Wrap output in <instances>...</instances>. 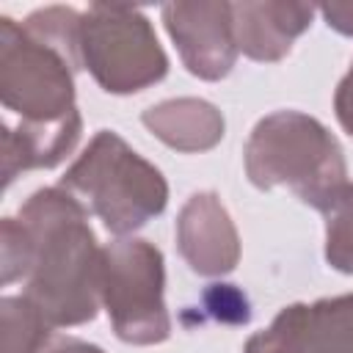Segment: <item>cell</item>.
Masks as SVG:
<instances>
[{
	"label": "cell",
	"instance_id": "11",
	"mask_svg": "<svg viewBox=\"0 0 353 353\" xmlns=\"http://www.w3.org/2000/svg\"><path fill=\"white\" fill-rule=\"evenodd\" d=\"M83 132V116L80 110L69 113L61 121L50 124H6L3 127V185L8 188L22 171L33 168H55L72 149L77 146Z\"/></svg>",
	"mask_w": 353,
	"mask_h": 353
},
{
	"label": "cell",
	"instance_id": "14",
	"mask_svg": "<svg viewBox=\"0 0 353 353\" xmlns=\"http://www.w3.org/2000/svg\"><path fill=\"white\" fill-rule=\"evenodd\" d=\"M317 210L325 218V262L353 276V182L339 185Z\"/></svg>",
	"mask_w": 353,
	"mask_h": 353
},
{
	"label": "cell",
	"instance_id": "15",
	"mask_svg": "<svg viewBox=\"0 0 353 353\" xmlns=\"http://www.w3.org/2000/svg\"><path fill=\"white\" fill-rule=\"evenodd\" d=\"M3 284H11L17 279H28L30 259H33V243L30 232L19 218H3Z\"/></svg>",
	"mask_w": 353,
	"mask_h": 353
},
{
	"label": "cell",
	"instance_id": "13",
	"mask_svg": "<svg viewBox=\"0 0 353 353\" xmlns=\"http://www.w3.org/2000/svg\"><path fill=\"white\" fill-rule=\"evenodd\" d=\"M50 320L28 295L0 301V353H41L50 342Z\"/></svg>",
	"mask_w": 353,
	"mask_h": 353
},
{
	"label": "cell",
	"instance_id": "18",
	"mask_svg": "<svg viewBox=\"0 0 353 353\" xmlns=\"http://www.w3.org/2000/svg\"><path fill=\"white\" fill-rule=\"evenodd\" d=\"M325 19V25L342 36H353V0L347 3H323L317 8Z\"/></svg>",
	"mask_w": 353,
	"mask_h": 353
},
{
	"label": "cell",
	"instance_id": "7",
	"mask_svg": "<svg viewBox=\"0 0 353 353\" xmlns=\"http://www.w3.org/2000/svg\"><path fill=\"white\" fill-rule=\"evenodd\" d=\"M160 14L185 69L193 77L215 83L232 72L240 55L234 39L232 3L179 0V3H165Z\"/></svg>",
	"mask_w": 353,
	"mask_h": 353
},
{
	"label": "cell",
	"instance_id": "20",
	"mask_svg": "<svg viewBox=\"0 0 353 353\" xmlns=\"http://www.w3.org/2000/svg\"><path fill=\"white\" fill-rule=\"evenodd\" d=\"M243 353H254V350H243Z\"/></svg>",
	"mask_w": 353,
	"mask_h": 353
},
{
	"label": "cell",
	"instance_id": "6",
	"mask_svg": "<svg viewBox=\"0 0 353 353\" xmlns=\"http://www.w3.org/2000/svg\"><path fill=\"white\" fill-rule=\"evenodd\" d=\"M99 301L113 334L127 345H160L171 336L163 251L143 237H116L102 248Z\"/></svg>",
	"mask_w": 353,
	"mask_h": 353
},
{
	"label": "cell",
	"instance_id": "12",
	"mask_svg": "<svg viewBox=\"0 0 353 353\" xmlns=\"http://www.w3.org/2000/svg\"><path fill=\"white\" fill-rule=\"evenodd\" d=\"M141 121L157 141L185 154L215 149L226 130L223 113L212 102L199 97L163 99L146 108Z\"/></svg>",
	"mask_w": 353,
	"mask_h": 353
},
{
	"label": "cell",
	"instance_id": "9",
	"mask_svg": "<svg viewBox=\"0 0 353 353\" xmlns=\"http://www.w3.org/2000/svg\"><path fill=\"white\" fill-rule=\"evenodd\" d=\"M176 251L199 276H226L240 262L237 226L212 190L193 193L176 215Z\"/></svg>",
	"mask_w": 353,
	"mask_h": 353
},
{
	"label": "cell",
	"instance_id": "17",
	"mask_svg": "<svg viewBox=\"0 0 353 353\" xmlns=\"http://www.w3.org/2000/svg\"><path fill=\"white\" fill-rule=\"evenodd\" d=\"M334 113H336V121L342 124V130L353 138V61H350V69L345 72V77L336 85Z\"/></svg>",
	"mask_w": 353,
	"mask_h": 353
},
{
	"label": "cell",
	"instance_id": "8",
	"mask_svg": "<svg viewBox=\"0 0 353 353\" xmlns=\"http://www.w3.org/2000/svg\"><path fill=\"white\" fill-rule=\"evenodd\" d=\"M243 350L254 353H353V292L290 303L254 334Z\"/></svg>",
	"mask_w": 353,
	"mask_h": 353
},
{
	"label": "cell",
	"instance_id": "2",
	"mask_svg": "<svg viewBox=\"0 0 353 353\" xmlns=\"http://www.w3.org/2000/svg\"><path fill=\"white\" fill-rule=\"evenodd\" d=\"M243 160L254 188H290L314 210L347 182L339 141L323 121L301 110H276L259 119L245 141Z\"/></svg>",
	"mask_w": 353,
	"mask_h": 353
},
{
	"label": "cell",
	"instance_id": "3",
	"mask_svg": "<svg viewBox=\"0 0 353 353\" xmlns=\"http://www.w3.org/2000/svg\"><path fill=\"white\" fill-rule=\"evenodd\" d=\"M69 190L108 232L127 237L157 218L168 204V182L119 132L99 130L61 176Z\"/></svg>",
	"mask_w": 353,
	"mask_h": 353
},
{
	"label": "cell",
	"instance_id": "10",
	"mask_svg": "<svg viewBox=\"0 0 353 353\" xmlns=\"http://www.w3.org/2000/svg\"><path fill=\"white\" fill-rule=\"evenodd\" d=\"M312 3L298 0H243L232 3L237 50L259 63H276L290 55L298 36L314 19Z\"/></svg>",
	"mask_w": 353,
	"mask_h": 353
},
{
	"label": "cell",
	"instance_id": "1",
	"mask_svg": "<svg viewBox=\"0 0 353 353\" xmlns=\"http://www.w3.org/2000/svg\"><path fill=\"white\" fill-rule=\"evenodd\" d=\"M19 221L33 243L25 295L50 325L91 323L102 306V248L88 223V210L63 188H41L19 207Z\"/></svg>",
	"mask_w": 353,
	"mask_h": 353
},
{
	"label": "cell",
	"instance_id": "19",
	"mask_svg": "<svg viewBox=\"0 0 353 353\" xmlns=\"http://www.w3.org/2000/svg\"><path fill=\"white\" fill-rule=\"evenodd\" d=\"M41 353H105V350L99 345H91L85 339H77V336H61L52 345H47Z\"/></svg>",
	"mask_w": 353,
	"mask_h": 353
},
{
	"label": "cell",
	"instance_id": "5",
	"mask_svg": "<svg viewBox=\"0 0 353 353\" xmlns=\"http://www.w3.org/2000/svg\"><path fill=\"white\" fill-rule=\"evenodd\" d=\"M80 69L108 94H138L168 74V55L149 17L135 6L94 3L80 14Z\"/></svg>",
	"mask_w": 353,
	"mask_h": 353
},
{
	"label": "cell",
	"instance_id": "16",
	"mask_svg": "<svg viewBox=\"0 0 353 353\" xmlns=\"http://www.w3.org/2000/svg\"><path fill=\"white\" fill-rule=\"evenodd\" d=\"M204 301L212 303V309L218 312V320H229V323H248L251 320V309L245 295H240L232 284H212V290L204 292Z\"/></svg>",
	"mask_w": 353,
	"mask_h": 353
},
{
	"label": "cell",
	"instance_id": "4",
	"mask_svg": "<svg viewBox=\"0 0 353 353\" xmlns=\"http://www.w3.org/2000/svg\"><path fill=\"white\" fill-rule=\"evenodd\" d=\"M77 50L11 17H0V102L19 121L50 124L77 110Z\"/></svg>",
	"mask_w": 353,
	"mask_h": 353
}]
</instances>
